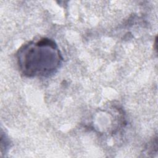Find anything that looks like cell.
<instances>
[{"label":"cell","instance_id":"cell-1","mask_svg":"<svg viewBox=\"0 0 158 158\" xmlns=\"http://www.w3.org/2000/svg\"><path fill=\"white\" fill-rule=\"evenodd\" d=\"M19 60L25 73L45 75L57 69L60 55L54 42L44 39L26 46L20 51Z\"/></svg>","mask_w":158,"mask_h":158}]
</instances>
